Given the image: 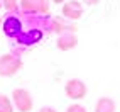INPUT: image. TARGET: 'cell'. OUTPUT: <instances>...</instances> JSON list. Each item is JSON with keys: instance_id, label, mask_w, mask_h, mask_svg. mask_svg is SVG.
Returning a JSON list of instances; mask_svg holds the SVG:
<instances>
[{"instance_id": "30bf717a", "label": "cell", "mask_w": 120, "mask_h": 112, "mask_svg": "<svg viewBox=\"0 0 120 112\" xmlns=\"http://www.w3.org/2000/svg\"><path fill=\"white\" fill-rule=\"evenodd\" d=\"M0 112H14L12 102L9 100V97L4 93H0Z\"/></svg>"}, {"instance_id": "8992f818", "label": "cell", "mask_w": 120, "mask_h": 112, "mask_svg": "<svg viewBox=\"0 0 120 112\" xmlns=\"http://www.w3.org/2000/svg\"><path fill=\"white\" fill-rule=\"evenodd\" d=\"M63 15H64V19L78 20L83 15V5H81V2H78V0H69V2H66L64 5H63Z\"/></svg>"}, {"instance_id": "9c48e42d", "label": "cell", "mask_w": 120, "mask_h": 112, "mask_svg": "<svg viewBox=\"0 0 120 112\" xmlns=\"http://www.w3.org/2000/svg\"><path fill=\"white\" fill-rule=\"evenodd\" d=\"M115 110H117V105L113 99L110 97H101L95 104V112H115Z\"/></svg>"}, {"instance_id": "6da1fadb", "label": "cell", "mask_w": 120, "mask_h": 112, "mask_svg": "<svg viewBox=\"0 0 120 112\" xmlns=\"http://www.w3.org/2000/svg\"><path fill=\"white\" fill-rule=\"evenodd\" d=\"M22 68V60L17 54L0 56V76H14Z\"/></svg>"}, {"instance_id": "52a82bcc", "label": "cell", "mask_w": 120, "mask_h": 112, "mask_svg": "<svg viewBox=\"0 0 120 112\" xmlns=\"http://www.w3.org/2000/svg\"><path fill=\"white\" fill-rule=\"evenodd\" d=\"M42 37V31H37V29H29V31H22V34L15 39L17 44H36L41 41Z\"/></svg>"}, {"instance_id": "277c9868", "label": "cell", "mask_w": 120, "mask_h": 112, "mask_svg": "<svg viewBox=\"0 0 120 112\" xmlns=\"http://www.w3.org/2000/svg\"><path fill=\"white\" fill-rule=\"evenodd\" d=\"M22 12L26 15H36V14H47L49 2L47 0H20Z\"/></svg>"}, {"instance_id": "7a4b0ae2", "label": "cell", "mask_w": 120, "mask_h": 112, "mask_svg": "<svg viewBox=\"0 0 120 112\" xmlns=\"http://www.w3.org/2000/svg\"><path fill=\"white\" fill-rule=\"evenodd\" d=\"M12 100H14V105L17 107V110H20V112H29L34 107L32 95L26 88H15L12 92Z\"/></svg>"}, {"instance_id": "5bb4252c", "label": "cell", "mask_w": 120, "mask_h": 112, "mask_svg": "<svg viewBox=\"0 0 120 112\" xmlns=\"http://www.w3.org/2000/svg\"><path fill=\"white\" fill-rule=\"evenodd\" d=\"M85 2H86L88 5H97L98 2H101V0H85Z\"/></svg>"}, {"instance_id": "8fae6325", "label": "cell", "mask_w": 120, "mask_h": 112, "mask_svg": "<svg viewBox=\"0 0 120 112\" xmlns=\"http://www.w3.org/2000/svg\"><path fill=\"white\" fill-rule=\"evenodd\" d=\"M4 9H5L7 12L14 14L15 10L19 9V2H17V0H4Z\"/></svg>"}, {"instance_id": "3957f363", "label": "cell", "mask_w": 120, "mask_h": 112, "mask_svg": "<svg viewBox=\"0 0 120 112\" xmlns=\"http://www.w3.org/2000/svg\"><path fill=\"white\" fill-rule=\"evenodd\" d=\"M64 92H66V97L68 99L79 100V99H83L86 95V85L79 78H71V80H68L66 85H64Z\"/></svg>"}, {"instance_id": "5b68a950", "label": "cell", "mask_w": 120, "mask_h": 112, "mask_svg": "<svg viewBox=\"0 0 120 112\" xmlns=\"http://www.w3.org/2000/svg\"><path fill=\"white\" fill-rule=\"evenodd\" d=\"M4 32L7 37L10 39H17L22 34V20L17 15H9L4 20Z\"/></svg>"}, {"instance_id": "ba28073f", "label": "cell", "mask_w": 120, "mask_h": 112, "mask_svg": "<svg viewBox=\"0 0 120 112\" xmlns=\"http://www.w3.org/2000/svg\"><path fill=\"white\" fill-rule=\"evenodd\" d=\"M56 44H58V49L68 51V49H73V48L78 44V39H76L75 32H64V34H59Z\"/></svg>"}, {"instance_id": "2e32d148", "label": "cell", "mask_w": 120, "mask_h": 112, "mask_svg": "<svg viewBox=\"0 0 120 112\" xmlns=\"http://www.w3.org/2000/svg\"><path fill=\"white\" fill-rule=\"evenodd\" d=\"M0 26H2V17H0Z\"/></svg>"}, {"instance_id": "7c38bea8", "label": "cell", "mask_w": 120, "mask_h": 112, "mask_svg": "<svg viewBox=\"0 0 120 112\" xmlns=\"http://www.w3.org/2000/svg\"><path fill=\"white\" fill-rule=\"evenodd\" d=\"M66 112H88L83 105H79V104H73V105H69L66 109Z\"/></svg>"}, {"instance_id": "9a60e30c", "label": "cell", "mask_w": 120, "mask_h": 112, "mask_svg": "<svg viewBox=\"0 0 120 112\" xmlns=\"http://www.w3.org/2000/svg\"><path fill=\"white\" fill-rule=\"evenodd\" d=\"M54 4H61V2H64V0H52Z\"/></svg>"}, {"instance_id": "4fadbf2b", "label": "cell", "mask_w": 120, "mask_h": 112, "mask_svg": "<svg viewBox=\"0 0 120 112\" xmlns=\"http://www.w3.org/2000/svg\"><path fill=\"white\" fill-rule=\"evenodd\" d=\"M37 112H58V110H56L54 107H49V105H47V107H41Z\"/></svg>"}]
</instances>
